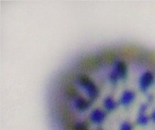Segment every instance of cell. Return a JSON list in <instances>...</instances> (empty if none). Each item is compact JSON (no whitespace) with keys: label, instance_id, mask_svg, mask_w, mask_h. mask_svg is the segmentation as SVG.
Instances as JSON below:
<instances>
[{"label":"cell","instance_id":"cell-1","mask_svg":"<svg viewBox=\"0 0 155 130\" xmlns=\"http://www.w3.org/2000/svg\"><path fill=\"white\" fill-rule=\"evenodd\" d=\"M101 61V57L96 55H88L81 59L80 64L82 69L90 71L100 66Z\"/></svg>","mask_w":155,"mask_h":130},{"label":"cell","instance_id":"cell-2","mask_svg":"<svg viewBox=\"0 0 155 130\" xmlns=\"http://www.w3.org/2000/svg\"><path fill=\"white\" fill-rule=\"evenodd\" d=\"M60 108V112L63 118L64 126L68 130H73L74 128V123H73V119H72L71 114L69 112L67 106L64 104H62L59 106Z\"/></svg>","mask_w":155,"mask_h":130},{"label":"cell","instance_id":"cell-3","mask_svg":"<svg viewBox=\"0 0 155 130\" xmlns=\"http://www.w3.org/2000/svg\"><path fill=\"white\" fill-rule=\"evenodd\" d=\"M116 56V53L114 49H105L104 51H103L102 54V60H104L106 62L110 63V62H113Z\"/></svg>","mask_w":155,"mask_h":130},{"label":"cell","instance_id":"cell-4","mask_svg":"<svg viewBox=\"0 0 155 130\" xmlns=\"http://www.w3.org/2000/svg\"><path fill=\"white\" fill-rule=\"evenodd\" d=\"M139 54V50L137 48L132 47H129L127 48L123 49L122 54L127 58H135L136 56H137Z\"/></svg>","mask_w":155,"mask_h":130},{"label":"cell","instance_id":"cell-5","mask_svg":"<svg viewBox=\"0 0 155 130\" xmlns=\"http://www.w3.org/2000/svg\"><path fill=\"white\" fill-rule=\"evenodd\" d=\"M65 92L69 97H73L77 94V89L72 84H68L65 87Z\"/></svg>","mask_w":155,"mask_h":130},{"label":"cell","instance_id":"cell-6","mask_svg":"<svg viewBox=\"0 0 155 130\" xmlns=\"http://www.w3.org/2000/svg\"><path fill=\"white\" fill-rule=\"evenodd\" d=\"M80 79H81V82L84 84H87L91 82V78H90L87 75H81V76L79 77Z\"/></svg>","mask_w":155,"mask_h":130}]
</instances>
